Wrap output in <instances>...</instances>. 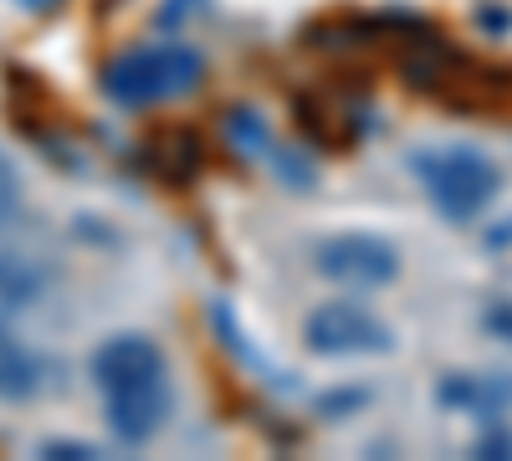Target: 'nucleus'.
Here are the masks:
<instances>
[{
	"instance_id": "obj_1",
	"label": "nucleus",
	"mask_w": 512,
	"mask_h": 461,
	"mask_svg": "<svg viewBox=\"0 0 512 461\" xmlns=\"http://www.w3.org/2000/svg\"><path fill=\"white\" fill-rule=\"evenodd\" d=\"M93 380L108 410V426L123 441H149L164 431L169 421V364L164 349L144 333H113L108 344H98L93 354Z\"/></svg>"
},
{
	"instance_id": "obj_2",
	"label": "nucleus",
	"mask_w": 512,
	"mask_h": 461,
	"mask_svg": "<svg viewBox=\"0 0 512 461\" xmlns=\"http://www.w3.org/2000/svg\"><path fill=\"white\" fill-rule=\"evenodd\" d=\"M410 175L420 180V190L431 195V205L446 221H477L502 190V170L492 164V154L472 149V144H431L410 154Z\"/></svg>"
},
{
	"instance_id": "obj_3",
	"label": "nucleus",
	"mask_w": 512,
	"mask_h": 461,
	"mask_svg": "<svg viewBox=\"0 0 512 461\" xmlns=\"http://www.w3.org/2000/svg\"><path fill=\"white\" fill-rule=\"evenodd\" d=\"M200 72H205V62L195 47L164 41V47H134V52L113 57L103 72V88L123 108H149L164 98H185L200 82Z\"/></svg>"
},
{
	"instance_id": "obj_4",
	"label": "nucleus",
	"mask_w": 512,
	"mask_h": 461,
	"mask_svg": "<svg viewBox=\"0 0 512 461\" xmlns=\"http://www.w3.org/2000/svg\"><path fill=\"white\" fill-rule=\"evenodd\" d=\"M318 272L338 287H359V292H374V287H390L400 277V251L384 241V236H369V231H344V236H328L318 246Z\"/></svg>"
},
{
	"instance_id": "obj_5",
	"label": "nucleus",
	"mask_w": 512,
	"mask_h": 461,
	"mask_svg": "<svg viewBox=\"0 0 512 461\" xmlns=\"http://www.w3.org/2000/svg\"><path fill=\"white\" fill-rule=\"evenodd\" d=\"M303 344L313 354H328V359H344V354H390L395 349V333H390V323L374 318L369 308L323 303V308L308 313Z\"/></svg>"
},
{
	"instance_id": "obj_6",
	"label": "nucleus",
	"mask_w": 512,
	"mask_h": 461,
	"mask_svg": "<svg viewBox=\"0 0 512 461\" xmlns=\"http://www.w3.org/2000/svg\"><path fill=\"white\" fill-rule=\"evenodd\" d=\"M436 400L451 405V410H472V415H502L512 405V380L507 374H472V369H461V374H446V380L436 385Z\"/></svg>"
},
{
	"instance_id": "obj_7",
	"label": "nucleus",
	"mask_w": 512,
	"mask_h": 461,
	"mask_svg": "<svg viewBox=\"0 0 512 461\" xmlns=\"http://www.w3.org/2000/svg\"><path fill=\"white\" fill-rule=\"evenodd\" d=\"M41 292H47V272L21 251H0V328L16 323L26 308H36Z\"/></svg>"
},
{
	"instance_id": "obj_8",
	"label": "nucleus",
	"mask_w": 512,
	"mask_h": 461,
	"mask_svg": "<svg viewBox=\"0 0 512 461\" xmlns=\"http://www.w3.org/2000/svg\"><path fill=\"white\" fill-rule=\"evenodd\" d=\"M36 390H41V364L16 344H0V395L21 400V395H36Z\"/></svg>"
},
{
	"instance_id": "obj_9",
	"label": "nucleus",
	"mask_w": 512,
	"mask_h": 461,
	"mask_svg": "<svg viewBox=\"0 0 512 461\" xmlns=\"http://www.w3.org/2000/svg\"><path fill=\"white\" fill-rule=\"evenodd\" d=\"M21 205H26V185H21V170H16V159L0 149V226L16 221L21 216Z\"/></svg>"
},
{
	"instance_id": "obj_10",
	"label": "nucleus",
	"mask_w": 512,
	"mask_h": 461,
	"mask_svg": "<svg viewBox=\"0 0 512 461\" xmlns=\"http://www.w3.org/2000/svg\"><path fill=\"white\" fill-rule=\"evenodd\" d=\"M482 323H487V333H497L502 344H512V303H492L482 313Z\"/></svg>"
},
{
	"instance_id": "obj_11",
	"label": "nucleus",
	"mask_w": 512,
	"mask_h": 461,
	"mask_svg": "<svg viewBox=\"0 0 512 461\" xmlns=\"http://www.w3.org/2000/svg\"><path fill=\"white\" fill-rule=\"evenodd\" d=\"M41 451H47V456H57V461H72V456H82V461H88V456H98L93 446H72V441H47Z\"/></svg>"
}]
</instances>
